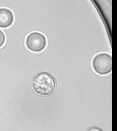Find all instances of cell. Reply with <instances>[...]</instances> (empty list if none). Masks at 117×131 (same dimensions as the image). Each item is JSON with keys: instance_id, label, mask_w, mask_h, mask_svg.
Segmentation results:
<instances>
[{"instance_id": "cell-1", "label": "cell", "mask_w": 117, "mask_h": 131, "mask_svg": "<svg viewBox=\"0 0 117 131\" xmlns=\"http://www.w3.org/2000/svg\"><path fill=\"white\" fill-rule=\"evenodd\" d=\"M32 86L34 91L38 95L48 96L55 90L56 80L51 74L41 72L33 77Z\"/></svg>"}, {"instance_id": "cell-2", "label": "cell", "mask_w": 117, "mask_h": 131, "mask_svg": "<svg viewBox=\"0 0 117 131\" xmlns=\"http://www.w3.org/2000/svg\"><path fill=\"white\" fill-rule=\"evenodd\" d=\"M112 57L108 53H102L94 57L92 65L94 70L100 75L109 74L112 69Z\"/></svg>"}, {"instance_id": "cell-3", "label": "cell", "mask_w": 117, "mask_h": 131, "mask_svg": "<svg viewBox=\"0 0 117 131\" xmlns=\"http://www.w3.org/2000/svg\"><path fill=\"white\" fill-rule=\"evenodd\" d=\"M26 45L28 49L34 52H40L44 49L47 45V39L41 33L33 32L29 34L26 39Z\"/></svg>"}, {"instance_id": "cell-4", "label": "cell", "mask_w": 117, "mask_h": 131, "mask_svg": "<svg viewBox=\"0 0 117 131\" xmlns=\"http://www.w3.org/2000/svg\"><path fill=\"white\" fill-rule=\"evenodd\" d=\"M13 21L14 16L10 10L0 8V27L7 28L12 24Z\"/></svg>"}, {"instance_id": "cell-5", "label": "cell", "mask_w": 117, "mask_h": 131, "mask_svg": "<svg viewBox=\"0 0 117 131\" xmlns=\"http://www.w3.org/2000/svg\"><path fill=\"white\" fill-rule=\"evenodd\" d=\"M5 34L0 30V48L2 47L5 44Z\"/></svg>"}]
</instances>
